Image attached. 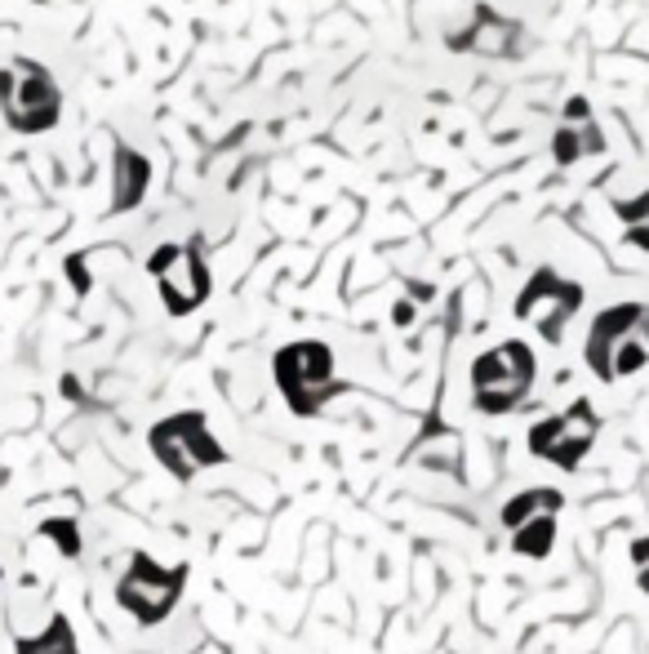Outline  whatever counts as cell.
Returning <instances> with one entry per match:
<instances>
[{
    "label": "cell",
    "mask_w": 649,
    "mask_h": 654,
    "mask_svg": "<svg viewBox=\"0 0 649 654\" xmlns=\"http://www.w3.org/2000/svg\"><path fill=\"white\" fill-rule=\"evenodd\" d=\"M583 361L600 383H619L627 374L649 365V307L645 303H614L606 307L583 343Z\"/></svg>",
    "instance_id": "1"
},
{
    "label": "cell",
    "mask_w": 649,
    "mask_h": 654,
    "mask_svg": "<svg viewBox=\"0 0 649 654\" xmlns=\"http://www.w3.org/2000/svg\"><path fill=\"white\" fill-rule=\"evenodd\" d=\"M271 374H276V388H281L285 405L298 418H316L324 405L343 392L339 374H334V352H330V343H320V339L285 343L281 352L271 356Z\"/></svg>",
    "instance_id": "2"
},
{
    "label": "cell",
    "mask_w": 649,
    "mask_h": 654,
    "mask_svg": "<svg viewBox=\"0 0 649 654\" xmlns=\"http://www.w3.org/2000/svg\"><path fill=\"white\" fill-rule=\"evenodd\" d=\"M534 374H538L534 348L521 339H507V343L481 352L472 361V405L489 418L512 414L534 392Z\"/></svg>",
    "instance_id": "3"
},
{
    "label": "cell",
    "mask_w": 649,
    "mask_h": 654,
    "mask_svg": "<svg viewBox=\"0 0 649 654\" xmlns=\"http://www.w3.org/2000/svg\"><path fill=\"white\" fill-rule=\"evenodd\" d=\"M148 445H152L156 463L165 467L174 481H192V477L205 473V467L227 463V450H222V441L209 432V418H205L201 410L165 414L161 424H152Z\"/></svg>",
    "instance_id": "4"
},
{
    "label": "cell",
    "mask_w": 649,
    "mask_h": 654,
    "mask_svg": "<svg viewBox=\"0 0 649 654\" xmlns=\"http://www.w3.org/2000/svg\"><path fill=\"white\" fill-rule=\"evenodd\" d=\"M182 588H188V566H161L156 556L133 552L116 583V605L133 624L152 628L174 615V605L182 601Z\"/></svg>",
    "instance_id": "5"
},
{
    "label": "cell",
    "mask_w": 649,
    "mask_h": 654,
    "mask_svg": "<svg viewBox=\"0 0 649 654\" xmlns=\"http://www.w3.org/2000/svg\"><path fill=\"white\" fill-rule=\"evenodd\" d=\"M0 112L18 134H44L63 116V93L36 59H14L0 72Z\"/></svg>",
    "instance_id": "6"
},
{
    "label": "cell",
    "mask_w": 649,
    "mask_h": 654,
    "mask_svg": "<svg viewBox=\"0 0 649 654\" xmlns=\"http://www.w3.org/2000/svg\"><path fill=\"white\" fill-rule=\"evenodd\" d=\"M600 432V418L591 410V401H574L561 414H547L530 428V454L561 467V473H578L583 458L591 454Z\"/></svg>",
    "instance_id": "7"
},
{
    "label": "cell",
    "mask_w": 649,
    "mask_h": 654,
    "mask_svg": "<svg viewBox=\"0 0 649 654\" xmlns=\"http://www.w3.org/2000/svg\"><path fill=\"white\" fill-rule=\"evenodd\" d=\"M578 307H583V286H578V280L556 276L551 267L534 272L525 280V290L517 294V320L534 325L547 343H561L565 339V325L574 320Z\"/></svg>",
    "instance_id": "8"
},
{
    "label": "cell",
    "mask_w": 649,
    "mask_h": 654,
    "mask_svg": "<svg viewBox=\"0 0 649 654\" xmlns=\"http://www.w3.org/2000/svg\"><path fill=\"white\" fill-rule=\"evenodd\" d=\"M148 272L156 276V290L169 316H192L209 299V267L196 246H161L148 259Z\"/></svg>",
    "instance_id": "9"
},
{
    "label": "cell",
    "mask_w": 649,
    "mask_h": 654,
    "mask_svg": "<svg viewBox=\"0 0 649 654\" xmlns=\"http://www.w3.org/2000/svg\"><path fill=\"white\" fill-rule=\"evenodd\" d=\"M112 210H133L138 201H143V192H148V183H152V165H148V156H138L133 148H116V156H112Z\"/></svg>",
    "instance_id": "10"
},
{
    "label": "cell",
    "mask_w": 649,
    "mask_h": 654,
    "mask_svg": "<svg viewBox=\"0 0 649 654\" xmlns=\"http://www.w3.org/2000/svg\"><path fill=\"white\" fill-rule=\"evenodd\" d=\"M565 125L556 129V161L561 165H570V161H578V156H587V152H600L606 143H600V134H596V125H591V116H587V103L583 99H574L570 108H565Z\"/></svg>",
    "instance_id": "11"
},
{
    "label": "cell",
    "mask_w": 649,
    "mask_h": 654,
    "mask_svg": "<svg viewBox=\"0 0 649 654\" xmlns=\"http://www.w3.org/2000/svg\"><path fill=\"white\" fill-rule=\"evenodd\" d=\"M561 507H565V494L556 490V486H534V490H521V494H512L502 503V512H498V521H502V530L512 534L517 526H525V521H534V517H561Z\"/></svg>",
    "instance_id": "12"
},
{
    "label": "cell",
    "mask_w": 649,
    "mask_h": 654,
    "mask_svg": "<svg viewBox=\"0 0 649 654\" xmlns=\"http://www.w3.org/2000/svg\"><path fill=\"white\" fill-rule=\"evenodd\" d=\"M18 654H80V641H76V628L67 615H54L36 637H18L14 641Z\"/></svg>",
    "instance_id": "13"
},
{
    "label": "cell",
    "mask_w": 649,
    "mask_h": 654,
    "mask_svg": "<svg viewBox=\"0 0 649 654\" xmlns=\"http://www.w3.org/2000/svg\"><path fill=\"white\" fill-rule=\"evenodd\" d=\"M551 548H556V517L551 512L512 530V552L525 556V561H543V556H551Z\"/></svg>",
    "instance_id": "14"
},
{
    "label": "cell",
    "mask_w": 649,
    "mask_h": 654,
    "mask_svg": "<svg viewBox=\"0 0 649 654\" xmlns=\"http://www.w3.org/2000/svg\"><path fill=\"white\" fill-rule=\"evenodd\" d=\"M614 214L627 223L623 241L636 246V250H649V192H640V197H632V201H619Z\"/></svg>",
    "instance_id": "15"
},
{
    "label": "cell",
    "mask_w": 649,
    "mask_h": 654,
    "mask_svg": "<svg viewBox=\"0 0 649 654\" xmlns=\"http://www.w3.org/2000/svg\"><path fill=\"white\" fill-rule=\"evenodd\" d=\"M40 534L54 539V548H59L67 561L80 556V526H76V517H50V521H40Z\"/></svg>",
    "instance_id": "16"
},
{
    "label": "cell",
    "mask_w": 649,
    "mask_h": 654,
    "mask_svg": "<svg viewBox=\"0 0 649 654\" xmlns=\"http://www.w3.org/2000/svg\"><path fill=\"white\" fill-rule=\"evenodd\" d=\"M632 566H636V575H649V534H640L632 543Z\"/></svg>",
    "instance_id": "17"
},
{
    "label": "cell",
    "mask_w": 649,
    "mask_h": 654,
    "mask_svg": "<svg viewBox=\"0 0 649 654\" xmlns=\"http://www.w3.org/2000/svg\"><path fill=\"white\" fill-rule=\"evenodd\" d=\"M636 583H640V592L649 596V575H636Z\"/></svg>",
    "instance_id": "18"
}]
</instances>
